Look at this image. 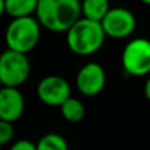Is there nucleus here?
I'll list each match as a JSON object with an SVG mask.
<instances>
[{
  "mask_svg": "<svg viewBox=\"0 0 150 150\" xmlns=\"http://www.w3.org/2000/svg\"><path fill=\"white\" fill-rule=\"evenodd\" d=\"M80 0H40L36 11L41 26L50 32L63 33L80 18Z\"/></svg>",
  "mask_w": 150,
  "mask_h": 150,
  "instance_id": "nucleus-1",
  "label": "nucleus"
},
{
  "mask_svg": "<svg viewBox=\"0 0 150 150\" xmlns=\"http://www.w3.org/2000/svg\"><path fill=\"white\" fill-rule=\"evenodd\" d=\"M105 37L101 23L82 17L66 32V44L74 54L87 57L101 49Z\"/></svg>",
  "mask_w": 150,
  "mask_h": 150,
  "instance_id": "nucleus-2",
  "label": "nucleus"
},
{
  "mask_svg": "<svg viewBox=\"0 0 150 150\" xmlns=\"http://www.w3.org/2000/svg\"><path fill=\"white\" fill-rule=\"evenodd\" d=\"M40 37H41V24L32 16L13 18L5 29L7 47L24 54L32 52L37 46Z\"/></svg>",
  "mask_w": 150,
  "mask_h": 150,
  "instance_id": "nucleus-3",
  "label": "nucleus"
},
{
  "mask_svg": "<svg viewBox=\"0 0 150 150\" xmlns=\"http://www.w3.org/2000/svg\"><path fill=\"white\" fill-rule=\"evenodd\" d=\"M30 62L26 54L7 49L0 57V82L3 87H17L26 82Z\"/></svg>",
  "mask_w": 150,
  "mask_h": 150,
  "instance_id": "nucleus-4",
  "label": "nucleus"
},
{
  "mask_svg": "<svg viewBox=\"0 0 150 150\" xmlns=\"http://www.w3.org/2000/svg\"><path fill=\"white\" fill-rule=\"evenodd\" d=\"M121 65L127 74L144 76L150 73V41L138 37L125 45L121 54Z\"/></svg>",
  "mask_w": 150,
  "mask_h": 150,
  "instance_id": "nucleus-5",
  "label": "nucleus"
},
{
  "mask_svg": "<svg viewBox=\"0 0 150 150\" xmlns=\"http://www.w3.org/2000/svg\"><path fill=\"white\" fill-rule=\"evenodd\" d=\"M107 37L116 40L127 38L134 32L137 20L133 12L122 7L111 8L101 21Z\"/></svg>",
  "mask_w": 150,
  "mask_h": 150,
  "instance_id": "nucleus-6",
  "label": "nucleus"
},
{
  "mask_svg": "<svg viewBox=\"0 0 150 150\" xmlns=\"http://www.w3.org/2000/svg\"><path fill=\"white\" fill-rule=\"evenodd\" d=\"M37 96L44 104L50 107H61L71 98V87L65 78L59 75H47L37 84Z\"/></svg>",
  "mask_w": 150,
  "mask_h": 150,
  "instance_id": "nucleus-7",
  "label": "nucleus"
},
{
  "mask_svg": "<svg viewBox=\"0 0 150 150\" xmlns=\"http://www.w3.org/2000/svg\"><path fill=\"white\" fill-rule=\"evenodd\" d=\"M107 82L105 71L100 63L90 62L76 75V88L84 96H96L104 90Z\"/></svg>",
  "mask_w": 150,
  "mask_h": 150,
  "instance_id": "nucleus-8",
  "label": "nucleus"
},
{
  "mask_svg": "<svg viewBox=\"0 0 150 150\" xmlns=\"http://www.w3.org/2000/svg\"><path fill=\"white\" fill-rule=\"evenodd\" d=\"M25 100L17 87H3L0 90V120L15 122L24 113Z\"/></svg>",
  "mask_w": 150,
  "mask_h": 150,
  "instance_id": "nucleus-9",
  "label": "nucleus"
},
{
  "mask_svg": "<svg viewBox=\"0 0 150 150\" xmlns=\"http://www.w3.org/2000/svg\"><path fill=\"white\" fill-rule=\"evenodd\" d=\"M40 0H0L1 12L12 18L28 17L36 13Z\"/></svg>",
  "mask_w": 150,
  "mask_h": 150,
  "instance_id": "nucleus-10",
  "label": "nucleus"
},
{
  "mask_svg": "<svg viewBox=\"0 0 150 150\" xmlns=\"http://www.w3.org/2000/svg\"><path fill=\"white\" fill-rule=\"evenodd\" d=\"M109 9L108 0H82V15L88 20L101 23Z\"/></svg>",
  "mask_w": 150,
  "mask_h": 150,
  "instance_id": "nucleus-11",
  "label": "nucleus"
},
{
  "mask_svg": "<svg viewBox=\"0 0 150 150\" xmlns=\"http://www.w3.org/2000/svg\"><path fill=\"white\" fill-rule=\"evenodd\" d=\"M61 108V113H62L63 119L69 122H79L83 120L86 115V108L83 103L76 98H69Z\"/></svg>",
  "mask_w": 150,
  "mask_h": 150,
  "instance_id": "nucleus-12",
  "label": "nucleus"
},
{
  "mask_svg": "<svg viewBox=\"0 0 150 150\" xmlns=\"http://www.w3.org/2000/svg\"><path fill=\"white\" fill-rule=\"evenodd\" d=\"M37 150H69L67 141L58 133H47L37 142Z\"/></svg>",
  "mask_w": 150,
  "mask_h": 150,
  "instance_id": "nucleus-13",
  "label": "nucleus"
},
{
  "mask_svg": "<svg viewBox=\"0 0 150 150\" xmlns=\"http://www.w3.org/2000/svg\"><path fill=\"white\" fill-rule=\"evenodd\" d=\"M15 136V129H13L12 122L8 121H0V144L1 145H7L11 142V140Z\"/></svg>",
  "mask_w": 150,
  "mask_h": 150,
  "instance_id": "nucleus-14",
  "label": "nucleus"
},
{
  "mask_svg": "<svg viewBox=\"0 0 150 150\" xmlns=\"http://www.w3.org/2000/svg\"><path fill=\"white\" fill-rule=\"evenodd\" d=\"M9 150H37V144H33L29 140L16 141Z\"/></svg>",
  "mask_w": 150,
  "mask_h": 150,
  "instance_id": "nucleus-15",
  "label": "nucleus"
},
{
  "mask_svg": "<svg viewBox=\"0 0 150 150\" xmlns=\"http://www.w3.org/2000/svg\"><path fill=\"white\" fill-rule=\"evenodd\" d=\"M144 93H145V98L150 101V78L146 80V83H145V87H144Z\"/></svg>",
  "mask_w": 150,
  "mask_h": 150,
  "instance_id": "nucleus-16",
  "label": "nucleus"
},
{
  "mask_svg": "<svg viewBox=\"0 0 150 150\" xmlns=\"http://www.w3.org/2000/svg\"><path fill=\"white\" fill-rule=\"evenodd\" d=\"M142 4H145V5H150V0H140Z\"/></svg>",
  "mask_w": 150,
  "mask_h": 150,
  "instance_id": "nucleus-17",
  "label": "nucleus"
}]
</instances>
